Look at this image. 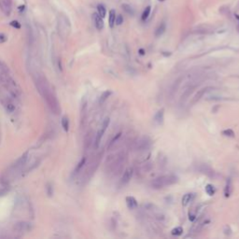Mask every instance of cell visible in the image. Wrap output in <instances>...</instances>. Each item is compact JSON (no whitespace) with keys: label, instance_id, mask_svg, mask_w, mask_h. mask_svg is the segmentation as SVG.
Wrapping results in <instances>:
<instances>
[{"label":"cell","instance_id":"cell-1","mask_svg":"<svg viewBox=\"0 0 239 239\" xmlns=\"http://www.w3.org/2000/svg\"><path fill=\"white\" fill-rule=\"evenodd\" d=\"M127 160V154L125 151H120L117 154L111 155L107 158L106 167L108 174L117 175L122 169L124 164Z\"/></svg>","mask_w":239,"mask_h":239},{"label":"cell","instance_id":"cell-2","mask_svg":"<svg viewBox=\"0 0 239 239\" xmlns=\"http://www.w3.org/2000/svg\"><path fill=\"white\" fill-rule=\"evenodd\" d=\"M178 180H179L178 177L175 175H165V176H161L153 179L150 183V186L152 189L160 190L167 186L174 185V184L177 183Z\"/></svg>","mask_w":239,"mask_h":239},{"label":"cell","instance_id":"cell-3","mask_svg":"<svg viewBox=\"0 0 239 239\" xmlns=\"http://www.w3.org/2000/svg\"><path fill=\"white\" fill-rule=\"evenodd\" d=\"M27 158H28V152H25L24 155H21L20 158L16 161L14 164L9 167V171L7 172V179L10 177H14L18 173L23 171V168L26 164Z\"/></svg>","mask_w":239,"mask_h":239},{"label":"cell","instance_id":"cell-4","mask_svg":"<svg viewBox=\"0 0 239 239\" xmlns=\"http://www.w3.org/2000/svg\"><path fill=\"white\" fill-rule=\"evenodd\" d=\"M109 122H110L109 118H106L104 120V122H102L101 127L99 128L98 131H97L96 135H95V139H94V148L95 149H98V147L100 145V142H101V139L103 137V135H104L106 130L107 129L108 125H109Z\"/></svg>","mask_w":239,"mask_h":239},{"label":"cell","instance_id":"cell-5","mask_svg":"<svg viewBox=\"0 0 239 239\" xmlns=\"http://www.w3.org/2000/svg\"><path fill=\"white\" fill-rule=\"evenodd\" d=\"M101 158H102V153H100V154L97 155V156H96V158L94 159V161L91 164L90 167L88 168V170H87L86 173H85V176H84V180H85V181L89 180V179L92 177V176H93L94 174V172L96 171L97 167H98V165H99V164H100V160H101Z\"/></svg>","mask_w":239,"mask_h":239},{"label":"cell","instance_id":"cell-6","mask_svg":"<svg viewBox=\"0 0 239 239\" xmlns=\"http://www.w3.org/2000/svg\"><path fill=\"white\" fill-rule=\"evenodd\" d=\"M151 146V140L149 137H140L137 142L135 143V150L138 151L147 150Z\"/></svg>","mask_w":239,"mask_h":239},{"label":"cell","instance_id":"cell-7","mask_svg":"<svg viewBox=\"0 0 239 239\" xmlns=\"http://www.w3.org/2000/svg\"><path fill=\"white\" fill-rule=\"evenodd\" d=\"M214 90H215L214 87H211V86L205 87V88L199 90V91H198V93L192 97V102H191V103H192V105L196 104V103H197L198 101H200L201 99H202V97H204V95H205V94H208V93H209V92L214 91Z\"/></svg>","mask_w":239,"mask_h":239},{"label":"cell","instance_id":"cell-8","mask_svg":"<svg viewBox=\"0 0 239 239\" xmlns=\"http://www.w3.org/2000/svg\"><path fill=\"white\" fill-rule=\"evenodd\" d=\"M197 86H198L197 83L192 84V85H189V86L187 87V88L185 89V91L183 92V94H181L180 98H179V104L182 105V103H184V102H185V101L188 99V97L192 94V92L194 91V89L196 88Z\"/></svg>","mask_w":239,"mask_h":239},{"label":"cell","instance_id":"cell-9","mask_svg":"<svg viewBox=\"0 0 239 239\" xmlns=\"http://www.w3.org/2000/svg\"><path fill=\"white\" fill-rule=\"evenodd\" d=\"M14 229L18 233H28L32 230V225L28 222H18L14 226Z\"/></svg>","mask_w":239,"mask_h":239},{"label":"cell","instance_id":"cell-10","mask_svg":"<svg viewBox=\"0 0 239 239\" xmlns=\"http://www.w3.org/2000/svg\"><path fill=\"white\" fill-rule=\"evenodd\" d=\"M133 173H134L133 168H131V167L127 168V169H126L125 171H124L123 175H122V177L121 183L123 184V185H125V184H127L130 180H131V178H132V177H133Z\"/></svg>","mask_w":239,"mask_h":239},{"label":"cell","instance_id":"cell-11","mask_svg":"<svg viewBox=\"0 0 239 239\" xmlns=\"http://www.w3.org/2000/svg\"><path fill=\"white\" fill-rule=\"evenodd\" d=\"M93 20H94V25H95L97 30H102L103 28H104V21H103V18L98 13L93 14Z\"/></svg>","mask_w":239,"mask_h":239},{"label":"cell","instance_id":"cell-12","mask_svg":"<svg viewBox=\"0 0 239 239\" xmlns=\"http://www.w3.org/2000/svg\"><path fill=\"white\" fill-rule=\"evenodd\" d=\"M125 202H126V205H127V208L129 209H135V208H137V206H138V204H137V199H135L134 196H127L125 198Z\"/></svg>","mask_w":239,"mask_h":239},{"label":"cell","instance_id":"cell-13","mask_svg":"<svg viewBox=\"0 0 239 239\" xmlns=\"http://www.w3.org/2000/svg\"><path fill=\"white\" fill-rule=\"evenodd\" d=\"M164 119H165V108H161V109L156 112L153 120L157 124L161 125V124L164 123Z\"/></svg>","mask_w":239,"mask_h":239},{"label":"cell","instance_id":"cell-14","mask_svg":"<svg viewBox=\"0 0 239 239\" xmlns=\"http://www.w3.org/2000/svg\"><path fill=\"white\" fill-rule=\"evenodd\" d=\"M232 192H233V181H232V178L229 177V178H227L226 185H225V188H224V196L226 198L230 197Z\"/></svg>","mask_w":239,"mask_h":239},{"label":"cell","instance_id":"cell-15","mask_svg":"<svg viewBox=\"0 0 239 239\" xmlns=\"http://www.w3.org/2000/svg\"><path fill=\"white\" fill-rule=\"evenodd\" d=\"M86 165V157H82L81 158V160L78 162V165L77 166L75 167V169H74V172H73V176H77L79 174V172L82 170V168L83 166Z\"/></svg>","mask_w":239,"mask_h":239},{"label":"cell","instance_id":"cell-16","mask_svg":"<svg viewBox=\"0 0 239 239\" xmlns=\"http://www.w3.org/2000/svg\"><path fill=\"white\" fill-rule=\"evenodd\" d=\"M1 6L5 14L9 15L10 11H11V1H10V0H3Z\"/></svg>","mask_w":239,"mask_h":239},{"label":"cell","instance_id":"cell-17","mask_svg":"<svg viewBox=\"0 0 239 239\" xmlns=\"http://www.w3.org/2000/svg\"><path fill=\"white\" fill-rule=\"evenodd\" d=\"M193 198H194V193H186L182 197V205L187 206L190 203L192 202Z\"/></svg>","mask_w":239,"mask_h":239},{"label":"cell","instance_id":"cell-18","mask_svg":"<svg viewBox=\"0 0 239 239\" xmlns=\"http://www.w3.org/2000/svg\"><path fill=\"white\" fill-rule=\"evenodd\" d=\"M181 80H182V78H179V79H177L175 81V82H174V84L172 85L171 90H170V95H171V96H173L174 94H175L177 93V89H178V87H179V85H180Z\"/></svg>","mask_w":239,"mask_h":239},{"label":"cell","instance_id":"cell-19","mask_svg":"<svg viewBox=\"0 0 239 239\" xmlns=\"http://www.w3.org/2000/svg\"><path fill=\"white\" fill-rule=\"evenodd\" d=\"M115 20H116V12L114 9H111L109 11V15H108V24H109V26L111 28L115 24Z\"/></svg>","mask_w":239,"mask_h":239},{"label":"cell","instance_id":"cell-20","mask_svg":"<svg viewBox=\"0 0 239 239\" xmlns=\"http://www.w3.org/2000/svg\"><path fill=\"white\" fill-rule=\"evenodd\" d=\"M112 94V92L111 91H105L104 93H103L100 96V98H99V105H103L104 103L106 102V100L109 97L110 95Z\"/></svg>","mask_w":239,"mask_h":239},{"label":"cell","instance_id":"cell-21","mask_svg":"<svg viewBox=\"0 0 239 239\" xmlns=\"http://www.w3.org/2000/svg\"><path fill=\"white\" fill-rule=\"evenodd\" d=\"M165 29H166V26H165V24H161L158 27H157V29L155 31V36L158 37V36H161L162 34L165 32Z\"/></svg>","mask_w":239,"mask_h":239},{"label":"cell","instance_id":"cell-22","mask_svg":"<svg viewBox=\"0 0 239 239\" xmlns=\"http://www.w3.org/2000/svg\"><path fill=\"white\" fill-rule=\"evenodd\" d=\"M205 191L209 196H213L216 192V189L212 184H208V185H205Z\"/></svg>","mask_w":239,"mask_h":239},{"label":"cell","instance_id":"cell-23","mask_svg":"<svg viewBox=\"0 0 239 239\" xmlns=\"http://www.w3.org/2000/svg\"><path fill=\"white\" fill-rule=\"evenodd\" d=\"M61 123H62V127L66 132H68L69 130V120L67 117H63L61 120Z\"/></svg>","mask_w":239,"mask_h":239},{"label":"cell","instance_id":"cell-24","mask_svg":"<svg viewBox=\"0 0 239 239\" xmlns=\"http://www.w3.org/2000/svg\"><path fill=\"white\" fill-rule=\"evenodd\" d=\"M97 13H98L102 18H105L107 15V9L103 5H98L97 6Z\"/></svg>","mask_w":239,"mask_h":239},{"label":"cell","instance_id":"cell-25","mask_svg":"<svg viewBox=\"0 0 239 239\" xmlns=\"http://www.w3.org/2000/svg\"><path fill=\"white\" fill-rule=\"evenodd\" d=\"M122 8L123 9V10L124 11H125L127 14H129V15H134V9H133V8L130 6V5H128V4H123L122 6Z\"/></svg>","mask_w":239,"mask_h":239},{"label":"cell","instance_id":"cell-26","mask_svg":"<svg viewBox=\"0 0 239 239\" xmlns=\"http://www.w3.org/2000/svg\"><path fill=\"white\" fill-rule=\"evenodd\" d=\"M221 134L223 135L224 137H235V134L232 129H225L221 132Z\"/></svg>","mask_w":239,"mask_h":239},{"label":"cell","instance_id":"cell-27","mask_svg":"<svg viewBox=\"0 0 239 239\" xmlns=\"http://www.w3.org/2000/svg\"><path fill=\"white\" fill-rule=\"evenodd\" d=\"M182 233H183V228L180 227V226L174 228V229L171 231V233H172V235H176V236L181 235H182Z\"/></svg>","mask_w":239,"mask_h":239},{"label":"cell","instance_id":"cell-28","mask_svg":"<svg viewBox=\"0 0 239 239\" xmlns=\"http://www.w3.org/2000/svg\"><path fill=\"white\" fill-rule=\"evenodd\" d=\"M150 10H151L150 6L146 7V9H144V11H143V13H142V17H141L143 21H146L147 19H148L149 15H150Z\"/></svg>","mask_w":239,"mask_h":239},{"label":"cell","instance_id":"cell-29","mask_svg":"<svg viewBox=\"0 0 239 239\" xmlns=\"http://www.w3.org/2000/svg\"><path fill=\"white\" fill-rule=\"evenodd\" d=\"M122 137V133H119V134H117V135H115V137H114L111 139V141L109 142V144H108V149H110L111 147H112L114 144L116 143V141H117V140H118L120 137Z\"/></svg>","mask_w":239,"mask_h":239},{"label":"cell","instance_id":"cell-30","mask_svg":"<svg viewBox=\"0 0 239 239\" xmlns=\"http://www.w3.org/2000/svg\"><path fill=\"white\" fill-rule=\"evenodd\" d=\"M92 141H93V137H92V134L89 133L88 135H87V138L85 139V148H89V146L91 145Z\"/></svg>","mask_w":239,"mask_h":239},{"label":"cell","instance_id":"cell-31","mask_svg":"<svg viewBox=\"0 0 239 239\" xmlns=\"http://www.w3.org/2000/svg\"><path fill=\"white\" fill-rule=\"evenodd\" d=\"M123 24V17L122 15H118L116 16V20H115V24L116 25H122Z\"/></svg>","mask_w":239,"mask_h":239},{"label":"cell","instance_id":"cell-32","mask_svg":"<svg viewBox=\"0 0 239 239\" xmlns=\"http://www.w3.org/2000/svg\"><path fill=\"white\" fill-rule=\"evenodd\" d=\"M10 25H11L12 27H14V28H17V29H20L21 28V24L19 23L18 21H10Z\"/></svg>","mask_w":239,"mask_h":239},{"label":"cell","instance_id":"cell-33","mask_svg":"<svg viewBox=\"0 0 239 239\" xmlns=\"http://www.w3.org/2000/svg\"><path fill=\"white\" fill-rule=\"evenodd\" d=\"M6 108H7V111L9 112V113H12L15 110V107L12 104H7Z\"/></svg>","mask_w":239,"mask_h":239},{"label":"cell","instance_id":"cell-34","mask_svg":"<svg viewBox=\"0 0 239 239\" xmlns=\"http://www.w3.org/2000/svg\"><path fill=\"white\" fill-rule=\"evenodd\" d=\"M7 36H5L4 34H2V33H0V44H1V43H4V42H6L7 41Z\"/></svg>","mask_w":239,"mask_h":239},{"label":"cell","instance_id":"cell-35","mask_svg":"<svg viewBox=\"0 0 239 239\" xmlns=\"http://www.w3.org/2000/svg\"><path fill=\"white\" fill-rule=\"evenodd\" d=\"M24 6H21L19 7V10H24Z\"/></svg>","mask_w":239,"mask_h":239},{"label":"cell","instance_id":"cell-36","mask_svg":"<svg viewBox=\"0 0 239 239\" xmlns=\"http://www.w3.org/2000/svg\"><path fill=\"white\" fill-rule=\"evenodd\" d=\"M159 1H164V0H159Z\"/></svg>","mask_w":239,"mask_h":239}]
</instances>
